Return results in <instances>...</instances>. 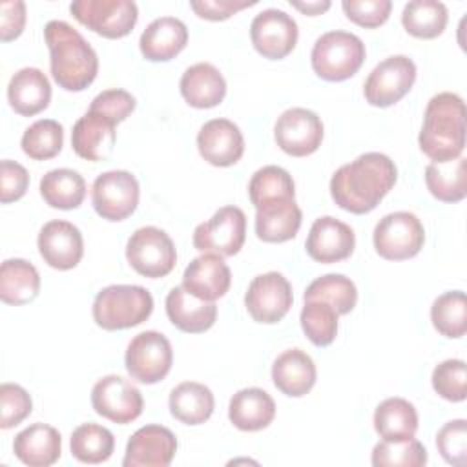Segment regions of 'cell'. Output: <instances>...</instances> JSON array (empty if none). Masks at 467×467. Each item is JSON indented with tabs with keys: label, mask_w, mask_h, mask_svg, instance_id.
<instances>
[{
	"label": "cell",
	"mask_w": 467,
	"mask_h": 467,
	"mask_svg": "<svg viewBox=\"0 0 467 467\" xmlns=\"http://www.w3.org/2000/svg\"><path fill=\"white\" fill-rule=\"evenodd\" d=\"M396 179L394 161L385 153L370 151L336 170L330 179V195L341 210L361 215L379 204Z\"/></svg>",
	"instance_id": "obj_1"
},
{
	"label": "cell",
	"mask_w": 467,
	"mask_h": 467,
	"mask_svg": "<svg viewBox=\"0 0 467 467\" xmlns=\"http://www.w3.org/2000/svg\"><path fill=\"white\" fill-rule=\"evenodd\" d=\"M49 67L55 82L66 91H82L97 77L99 58L88 40L67 22L51 20L44 27Z\"/></svg>",
	"instance_id": "obj_2"
},
{
	"label": "cell",
	"mask_w": 467,
	"mask_h": 467,
	"mask_svg": "<svg viewBox=\"0 0 467 467\" xmlns=\"http://www.w3.org/2000/svg\"><path fill=\"white\" fill-rule=\"evenodd\" d=\"M418 144L432 162H447L462 155L465 148V104L460 95L443 91L429 100Z\"/></svg>",
	"instance_id": "obj_3"
},
{
	"label": "cell",
	"mask_w": 467,
	"mask_h": 467,
	"mask_svg": "<svg viewBox=\"0 0 467 467\" xmlns=\"http://www.w3.org/2000/svg\"><path fill=\"white\" fill-rule=\"evenodd\" d=\"M153 312L151 294L139 285H109L93 301V319L104 330H124L144 323Z\"/></svg>",
	"instance_id": "obj_4"
},
{
	"label": "cell",
	"mask_w": 467,
	"mask_h": 467,
	"mask_svg": "<svg viewBox=\"0 0 467 467\" xmlns=\"http://www.w3.org/2000/svg\"><path fill=\"white\" fill-rule=\"evenodd\" d=\"M314 73L328 82H341L358 73L365 60V44L348 31L321 35L310 53Z\"/></svg>",
	"instance_id": "obj_5"
},
{
	"label": "cell",
	"mask_w": 467,
	"mask_h": 467,
	"mask_svg": "<svg viewBox=\"0 0 467 467\" xmlns=\"http://www.w3.org/2000/svg\"><path fill=\"white\" fill-rule=\"evenodd\" d=\"M126 259L144 277H164L175 263L177 252L170 235L157 226H142L131 234L126 244Z\"/></svg>",
	"instance_id": "obj_6"
},
{
	"label": "cell",
	"mask_w": 467,
	"mask_h": 467,
	"mask_svg": "<svg viewBox=\"0 0 467 467\" xmlns=\"http://www.w3.org/2000/svg\"><path fill=\"white\" fill-rule=\"evenodd\" d=\"M372 241L383 259L403 261L420 254L425 243V230L414 213L394 212L379 219Z\"/></svg>",
	"instance_id": "obj_7"
},
{
	"label": "cell",
	"mask_w": 467,
	"mask_h": 467,
	"mask_svg": "<svg viewBox=\"0 0 467 467\" xmlns=\"http://www.w3.org/2000/svg\"><path fill=\"white\" fill-rule=\"evenodd\" d=\"M124 361L131 379L144 385L159 383L168 376L173 363L171 343L161 332H140L130 341Z\"/></svg>",
	"instance_id": "obj_8"
},
{
	"label": "cell",
	"mask_w": 467,
	"mask_h": 467,
	"mask_svg": "<svg viewBox=\"0 0 467 467\" xmlns=\"http://www.w3.org/2000/svg\"><path fill=\"white\" fill-rule=\"evenodd\" d=\"M71 15L104 38H122L137 24L139 9L131 0H75Z\"/></svg>",
	"instance_id": "obj_9"
},
{
	"label": "cell",
	"mask_w": 467,
	"mask_h": 467,
	"mask_svg": "<svg viewBox=\"0 0 467 467\" xmlns=\"http://www.w3.org/2000/svg\"><path fill=\"white\" fill-rule=\"evenodd\" d=\"M246 237V215L237 206L219 208L206 223L193 230V246L202 254L235 255Z\"/></svg>",
	"instance_id": "obj_10"
},
{
	"label": "cell",
	"mask_w": 467,
	"mask_h": 467,
	"mask_svg": "<svg viewBox=\"0 0 467 467\" xmlns=\"http://www.w3.org/2000/svg\"><path fill=\"white\" fill-rule=\"evenodd\" d=\"M416 80V64L405 55L381 60L367 77L363 95L370 106L389 108L400 102Z\"/></svg>",
	"instance_id": "obj_11"
},
{
	"label": "cell",
	"mask_w": 467,
	"mask_h": 467,
	"mask_svg": "<svg viewBox=\"0 0 467 467\" xmlns=\"http://www.w3.org/2000/svg\"><path fill=\"white\" fill-rule=\"evenodd\" d=\"M139 182L126 170H111L100 173L91 188V202L95 212L106 221H124L139 204Z\"/></svg>",
	"instance_id": "obj_12"
},
{
	"label": "cell",
	"mask_w": 467,
	"mask_h": 467,
	"mask_svg": "<svg viewBox=\"0 0 467 467\" xmlns=\"http://www.w3.org/2000/svg\"><path fill=\"white\" fill-rule=\"evenodd\" d=\"M91 405L99 416L119 425H126L142 414L144 400L131 381L122 376L109 374L93 385Z\"/></svg>",
	"instance_id": "obj_13"
},
{
	"label": "cell",
	"mask_w": 467,
	"mask_h": 467,
	"mask_svg": "<svg viewBox=\"0 0 467 467\" xmlns=\"http://www.w3.org/2000/svg\"><path fill=\"white\" fill-rule=\"evenodd\" d=\"M292 301V286L279 272H266L254 277L244 294L248 314L254 321L265 325L281 321L288 314Z\"/></svg>",
	"instance_id": "obj_14"
},
{
	"label": "cell",
	"mask_w": 467,
	"mask_h": 467,
	"mask_svg": "<svg viewBox=\"0 0 467 467\" xmlns=\"http://www.w3.org/2000/svg\"><path fill=\"white\" fill-rule=\"evenodd\" d=\"M250 38L259 55L281 60L297 44V24L281 9H265L250 24Z\"/></svg>",
	"instance_id": "obj_15"
},
{
	"label": "cell",
	"mask_w": 467,
	"mask_h": 467,
	"mask_svg": "<svg viewBox=\"0 0 467 467\" xmlns=\"http://www.w3.org/2000/svg\"><path fill=\"white\" fill-rule=\"evenodd\" d=\"M274 137L285 153L306 157L321 146L323 122L317 113L306 108H290L277 119Z\"/></svg>",
	"instance_id": "obj_16"
},
{
	"label": "cell",
	"mask_w": 467,
	"mask_h": 467,
	"mask_svg": "<svg viewBox=\"0 0 467 467\" xmlns=\"http://www.w3.org/2000/svg\"><path fill=\"white\" fill-rule=\"evenodd\" d=\"M119 122L108 113L89 108L73 126L71 146L73 151L91 162L106 161L115 148Z\"/></svg>",
	"instance_id": "obj_17"
},
{
	"label": "cell",
	"mask_w": 467,
	"mask_h": 467,
	"mask_svg": "<svg viewBox=\"0 0 467 467\" xmlns=\"http://www.w3.org/2000/svg\"><path fill=\"white\" fill-rule=\"evenodd\" d=\"M177 452L175 434L162 425L137 429L126 445L124 467H168Z\"/></svg>",
	"instance_id": "obj_18"
},
{
	"label": "cell",
	"mask_w": 467,
	"mask_h": 467,
	"mask_svg": "<svg viewBox=\"0 0 467 467\" xmlns=\"http://www.w3.org/2000/svg\"><path fill=\"white\" fill-rule=\"evenodd\" d=\"M356 246L354 230L343 221L325 215L312 223L305 248L306 254L323 265L347 259Z\"/></svg>",
	"instance_id": "obj_19"
},
{
	"label": "cell",
	"mask_w": 467,
	"mask_h": 467,
	"mask_svg": "<svg viewBox=\"0 0 467 467\" xmlns=\"http://www.w3.org/2000/svg\"><path fill=\"white\" fill-rule=\"evenodd\" d=\"M38 252L51 268L71 270L84 255L80 230L67 221H49L40 228Z\"/></svg>",
	"instance_id": "obj_20"
},
{
	"label": "cell",
	"mask_w": 467,
	"mask_h": 467,
	"mask_svg": "<svg viewBox=\"0 0 467 467\" xmlns=\"http://www.w3.org/2000/svg\"><path fill=\"white\" fill-rule=\"evenodd\" d=\"M201 157L212 166L226 168L235 164L244 153V139L237 124L228 119H212L197 133Z\"/></svg>",
	"instance_id": "obj_21"
},
{
	"label": "cell",
	"mask_w": 467,
	"mask_h": 467,
	"mask_svg": "<svg viewBox=\"0 0 467 467\" xmlns=\"http://www.w3.org/2000/svg\"><path fill=\"white\" fill-rule=\"evenodd\" d=\"M230 283V268L217 254H202L195 257L182 274V288L204 301L223 297L228 292Z\"/></svg>",
	"instance_id": "obj_22"
},
{
	"label": "cell",
	"mask_w": 467,
	"mask_h": 467,
	"mask_svg": "<svg viewBox=\"0 0 467 467\" xmlns=\"http://www.w3.org/2000/svg\"><path fill=\"white\" fill-rule=\"evenodd\" d=\"M188 44V29L175 16H161L153 20L140 35L139 47L150 62H168L175 58Z\"/></svg>",
	"instance_id": "obj_23"
},
{
	"label": "cell",
	"mask_w": 467,
	"mask_h": 467,
	"mask_svg": "<svg viewBox=\"0 0 467 467\" xmlns=\"http://www.w3.org/2000/svg\"><path fill=\"white\" fill-rule=\"evenodd\" d=\"M166 314L168 319L182 332L201 334L213 327L217 319L215 301H204L182 286H175L166 296Z\"/></svg>",
	"instance_id": "obj_24"
},
{
	"label": "cell",
	"mask_w": 467,
	"mask_h": 467,
	"mask_svg": "<svg viewBox=\"0 0 467 467\" xmlns=\"http://www.w3.org/2000/svg\"><path fill=\"white\" fill-rule=\"evenodd\" d=\"M13 452L29 467H49L62 452L60 432L47 423H33L15 436Z\"/></svg>",
	"instance_id": "obj_25"
},
{
	"label": "cell",
	"mask_w": 467,
	"mask_h": 467,
	"mask_svg": "<svg viewBox=\"0 0 467 467\" xmlns=\"http://www.w3.org/2000/svg\"><path fill=\"white\" fill-rule=\"evenodd\" d=\"M182 99L197 109L215 108L226 95V80L221 71L210 62H199L190 66L181 77Z\"/></svg>",
	"instance_id": "obj_26"
},
{
	"label": "cell",
	"mask_w": 467,
	"mask_h": 467,
	"mask_svg": "<svg viewBox=\"0 0 467 467\" xmlns=\"http://www.w3.org/2000/svg\"><path fill=\"white\" fill-rule=\"evenodd\" d=\"M7 100L18 115L33 117L49 106L51 84L38 67H22L9 80Z\"/></svg>",
	"instance_id": "obj_27"
},
{
	"label": "cell",
	"mask_w": 467,
	"mask_h": 467,
	"mask_svg": "<svg viewBox=\"0 0 467 467\" xmlns=\"http://www.w3.org/2000/svg\"><path fill=\"white\" fill-rule=\"evenodd\" d=\"M314 359L301 348H290L279 354L272 365V381L283 394L301 398L308 394L316 383Z\"/></svg>",
	"instance_id": "obj_28"
},
{
	"label": "cell",
	"mask_w": 467,
	"mask_h": 467,
	"mask_svg": "<svg viewBox=\"0 0 467 467\" xmlns=\"http://www.w3.org/2000/svg\"><path fill=\"white\" fill-rule=\"evenodd\" d=\"M301 219L303 213L296 199L268 202L255 210V234L265 243H285L296 237Z\"/></svg>",
	"instance_id": "obj_29"
},
{
	"label": "cell",
	"mask_w": 467,
	"mask_h": 467,
	"mask_svg": "<svg viewBox=\"0 0 467 467\" xmlns=\"http://www.w3.org/2000/svg\"><path fill=\"white\" fill-rule=\"evenodd\" d=\"M275 416V403L272 396L257 387L237 390L228 405V418L239 429L246 432L261 431L272 423Z\"/></svg>",
	"instance_id": "obj_30"
},
{
	"label": "cell",
	"mask_w": 467,
	"mask_h": 467,
	"mask_svg": "<svg viewBox=\"0 0 467 467\" xmlns=\"http://www.w3.org/2000/svg\"><path fill=\"white\" fill-rule=\"evenodd\" d=\"M168 405L171 416L181 423L201 425L206 420H210L215 407V400L206 385L184 381L171 390Z\"/></svg>",
	"instance_id": "obj_31"
},
{
	"label": "cell",
	"mask_w": 467,
	"mask_h": 467,
	"mask_svg": "<svg viewBox=\"0 0 467 467\" xmlns=\"http://www.w3.org/2000/svg\"><path fill=\"white\" fill-rule=\"evenodd\" d=\"M40 292V275L26 259H5L0 266V299L7 305H26Z\"/></svg>",
	"instance_id": "obj_32"
},
{
	"label": "cell",
	"mask_w": 467,
	"mask_h": 467,
	"mask_svg": "<svg viewBox=\"0 0 467 467\" xmlns=\"http://www.w3.org/2000/svg\"><path fill=\"white\" fill-rule=\"evenodd\" d=\"M374 429L389 441L414 438L418 431V412L414 405L403 398H387L374 410Z\"/></svg>",
	"instance_id": "obj_33"
},
{
	"label": "cell",
	"mask_w": 467,
	"mask_h": 467,
	"mask_svg": "<svg viewBox=\"0 0 467 467\" xmlns=\"http://www.w3.org/2000/svg\"><path fill=\"white\" fill-rule=\"evenodd\" d=\"M425 184L441 202H460L467 195V161L458 157L447 162H431L425 168Z\"/></svg>",
	"instance_id": "obj_34"
},
{
	"label": "cell",
	"mask_w": 467,
	"mask_h": 467,
	"mask_svg": "<svg viewBox=\"0 0 467 467\" xmlns=\"http://www.w3.org/2000/svg\"><path fill=\"white\" fill-rule=\"evenodd\" d=\"M40 195L51 208L73 210L86 197V181L75 170L57 168L40 179Z\"/></svg>",
	"instance_id": "obj_35"
},
{
	"label": "cell",
	"mask_w": 467,
	"mask_h": 467,
	"mask_svg": "<svg viewBox=\"0 0 467 467\" xmlns=\"http://www.w3.org/2000/svg\"><path fill=\"white\" fill-rule=\"evenodd\" d=\"M449 13L443 2L438 0H412L405 4L401 24L405 31L416 38H436L443 33Z\"/></svg>",
	"instance_id": "obj_36"
},
{
	"label": "cell",
	"mask_w": 467,
	"mask_h": 467,
	"mask_svg": "<svg viewBox=\"0 0 467 467\" xmlns=\"http://www.w3.org/2000/svg\"><path fill=\"white\" fill-rule=\"evenodd\" d=\"M248 197H250V202L255 206V210L268 202L294 199L296 197L294 179L281 166H274V164L263 166L250 179Z\"/></svg>",
	"instance_id": "obj_37"
},
{
	"label": "cell",
	"mask_w": 467,
	"mask_h": 467,
	"mask_svg": "<svg viewBox=\"0 0 467 467\" xmlns=\"http://www.w3.org/2000/svg\"><path fill=\"white\" fill-rule=\"evenodd\" d=\"M71 454L82 463H102L115 449V438L109 429L97 423H82L71 432Z\"/></svg>",
	"instance_id": "obj_38"
},
{
	"label": "cell",
	"mask_w": 467,
	"mask_h": 467,
	"mask_svg": "<svg viewBox=\"0 0 467 467\" xmlns=\"http://www.w3.org/2000/svg\"><path fill=\"white\" fill-rule=\"evenodd\" d=\"M325 301L334 310L341 314H348L358 301V290L352 279L343 274H327L312 281L305 292V301Z\"/></svg>",
	"instance_id": "obj_39"
},
{
	"label": "cell",
	"mask_w": 467,
	"mask_h": 467,
	"mask_svg": "<svg viewBox=\"0 0 467 467\" xmlns=\"http://www.w3.org/2000/svg\"><path fill=\"white\" fill-rule=\"evenodd\" d=\"M431 321L445 337H462L467 332V301L462 290L438 296L431 306Z\"/></svg>",
	"instance_id": "obj_40"
},
{
	"label": "cell",
	"mask_w": 467,
	"mask_h": 467,
	"mask_svg": "<svg viewBox=\"0 0 467 467\" xmlns=\"http://www.w3.org/2000/svg\"><path fill=\"white\" fill-rule=\"evenodd\" d=\"M22 151L33 161H47L60 153L64 144V128L53 119L33 122L22 135Z\"/></svg>",
	"instance_id": "obj_41"
},
{
	"label": "cell",
	"mask_w": 467,
	"mask_h": 467,
	"mask_svg": "<svg viewBox=\"0 0 467 467\" xmlns=\"http://www.w3.org/2000/svg\"><path fill=\"white\" fill-rule=\"evenodd\" d=\"M337 312L325 301H305L299 321L305 336L316 347H328L337 336Z\"/></svg>",
	"instance_id": "obj_42"
},
{
	"label": "cell",
	"mask_w": 467,
	"mask_h": 467,
	"mask_svg": "<svg viewBox=\"0 0 467 467\" xmlns=\"http://www.w3.org/2000/svg\"><path fill=\"white\" fill-rule=\"evenodd\" d=\"M427 463V449L421 441L409 438L401 441L383 440L372 449L374 467H421Z\"/></svg>",
	"instance_id": "obj_43"
},
{
	"label": "cell",
	"mask_w": 467,
	"mask_h": 467,
	"mask_svg": "<svg viewBox=\"0 0 467 467\" xmlns=\"http://www.w3.org/2000/svg\"><path fill=\"white\" fill-rule=\"evenodd\" d=\"M432 389L447 401H463L467 396V367L462 359H445L432 370Z\"/></svg>",
	"instance_id": "obj_44"
},
{
	"label": "cell",
	"mask_w": 467,
	"mask_h": 467,
	"mask_svg": "<svg viewBox=\"0 0 467 467\" xmlns=\"http://www.w3.org/2000/svg\"><path fill=\"white\" fill-rule=\"evenodd\" d=\"M436 447L441 458L456 467H463L467 462V421H447L436 434Z\"/></svg>",
	"instance_id": "obj_45"
},
{
	"label": "cell",
	"mask_w": 467,
	"mask_h": 467,
	"mask_svg": "<svg viewBox=\"0 0 467 467\" xmlns=\"http://www.w3.org/2000/svg\"><path fill=\"white\" fill-rule=\"evenodd\" d=\"M33 410V401L27 390L16 383L0 385V427L11 429L22 423Z\"/></svg>",
	"instance_id": "obj_46"
},
{
	"label": "cell",
	"mask_w": 467,
	"mask_h": 467,
	"mask_svg": "<svg viewBox=\"0 0 467 467\" xmlns=\"http://www.w3.org/2000/svg\"><path fill=\"white\" fill-rule=\"evenodd\" d=\"M341 7L347 18L361 27L374 29L389 20L392 2L390 0H343Z\"/></svg>",
	"instance_id": "obj_47"
},
{
	"label": "cell",
	"mask_w": 467,
	"mask_h": 467,
	"mask_svg": "<svg viewBox=\"0 0 467 467\" xmlns=\"http://www.w3.org/2000/svg\"><path fill=\"white\" fill-rule=\"evenodd\" d=\"M29 186L27 170L16 161L4 159L0 162V201L2 204L15 202L22 199Z\"/></svg>",
	"instance_id": "obj_48"
},
{
	"label": "cell",
	"mask_w": 467,
	"mask_h": 467,
	"mask_svg": "<svg viewBox=\"0 0 467 467\" xmlns=\"http://www.w3.org/2000/svg\"><path fill=\"white\" fill-rule=\"evenodd\" d=\"M135 106H137V102L131 93H128L124 89H106L91 100L89 108L100 109V111L108 113L109 117H113L117 122H122L128 115H131Z\"/></svg>",
	"instance_id": "obj_49"
},
{
	"label": "cell",
	"mask_w": 467,
	"mask_h": 467,
	"mask_svg": "<svg viewBox=\"0 0 467 467\" xmlns=\"http://www.w3.org/2000/svg\"><path fill=\"white\" fill-rule=\"evenodd\" d=\"M255 5V0H192L190 7L199 18L219 22L226 20L237 11Z\"/></svg>",
	"instance_id": "obj_50"
},
{
	"label": "cell",
	"mask_w": 467,
	"mask_h": 467,
	"mask_svg": "<svg viewBox=\"0 0 467 467\" xmlns=\"http://www.w3.org/2000/svg\"><path fill=\"white\" fill-rule=\"evenodd\" d=\"M26 26V4L22 0H7L0 4V40L11 42L18 38Z\"/></svg>",
	"instance_id": "obj_51"
},
{
	"label": "cell",
	"mask_w": 467,
	"mask_h": 467,
	"mask_svg": "<svg viewBox=\"0 0 467 467\" xmlns=\"http://www.w3.org/2000/svg\"><path fill=\"white\" fill-rule=\"evenodd\" d=\"M290 5L299 9L301 13L308 15V16H316V15H321L325 13L328 7H330V2L328 0H316V2H297V0H290Z\"/></svg>",
	"instance_id": "obj_52"
}]
</instances>
